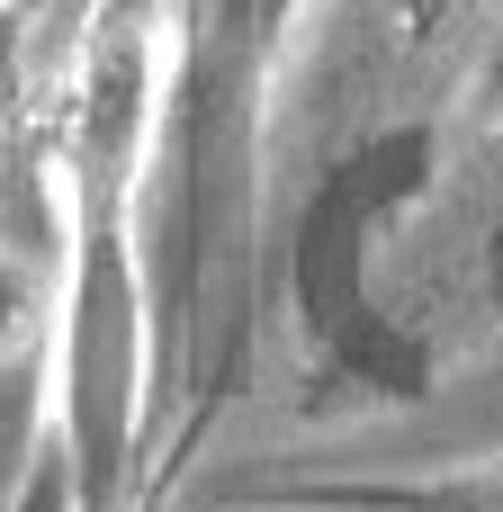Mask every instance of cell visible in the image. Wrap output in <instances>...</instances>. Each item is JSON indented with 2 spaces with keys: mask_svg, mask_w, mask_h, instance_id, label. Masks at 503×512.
I'll list each match as a JSON object with an SVG mask.
<instances>
[{
  "mask_svg": "<svg viewBox=\"0 0 503 512\" xmlns=\"http://www.w3.org/2000/svg\"><path fill=\"white\" fill-rule=\"evenodd\" d=\"M288 0H180L144 171V315H153V432H189L252 360L261 180L279 162Z\"/></svg>",
  "mask_w": 503,
  "mask_h": 512,
  "instance_id": "1",
  "label": "cell"
},
{
  "mask_svg": "<svg viewBox=\"0 0 503 512\" xmlns=\"http://www.w3.org/2000/svg\"><path fill=\"white\" fill-rule=\"evenodd\" d=\"M63 189H54V144L0 117V378H45L54 387V333H63Z\"/></svg>",
  "mask_w": 503,
  "mask_h": 512,
  "instance_id": "2",
  "label": "cell"
},
{
  "mask_svg": "<svg viewBox=\"0 0 503 512\" xmlns=\"http://www.w3.org/2000/svg\"><path fill=\"white\" fill-rule=\"evenodd\" d=\"M0 512H90L81 504V477H72V450L54 441V423H45V441L27 450V468L0 486Z\"/></svg>",
  "mask_w": 503,
  "mask_h": 512,
  "instance_id": "3",
  "label": "cell"
},
{
  "mask_svg": "<svg viewBox=\"0 0 503 512\" xmlns=\"http://www.w3.org/2000/svg\"><path fill=\"white\" fill-rule=\"evenodd\" d=\"M378 512H503V459L495 468H459V477H432V486H396V495H369Z\"/></svg>",
  "mask_w": 503,
  "mask_h": 512,
  "instance_id": "4",
  "label": "cell"
}]
</instances>
